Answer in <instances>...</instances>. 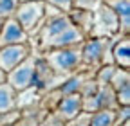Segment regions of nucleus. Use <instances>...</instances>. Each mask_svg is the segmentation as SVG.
<instances>
[{
	"instance_id": "f257e3e1",
	"label": "nucleus",
	"mask_w": 130,
	"mask_h": 126,
	"mask_svg": "<svg viewBox=\"0 0 130 126\" xmlns=\"http://www.w3.org/2000/svg\"><path fill=\"white\" fill-rule=\"evenodd\" d=\"M53 72H71L81 63V49L78 47H61L47 52L43 59Z\"/></svg>"
},
{
	"instance_id": "f03ea898",
	"label": "nucleus",
	"mask_w": 130,
	"mask_h": 126,
	"mask_svg": "<svg viewBox=\"0 0 130 126\" xmlns=\"http://www.w3.org/2000/svg\"><path fill=\"white\" fill-rule=\"evenodd\" d=\"M43 14H45L43 0H24L14 11V20L24 27L25 33H29L42 22Z\"/></svg>"
},
{
	"instance_id": "7ed1b4c3",
	"label": "nucleus",
	"mask_w": 130,
	"mask_h": 126,
	"mask_svg": "<svg viewBox=\"0 0 130 126\" xmlns=\"http://www.w3.org/2000/svg\"><path fill=\"white\" fill-rule=\"evenodd\" d=\"M35 65H36V59H32L31 56H27L22 63H18L14 69H11L7 72V83L14 90H20V92L27 90L29 87H32Z\"/></svg>"
},
{
	"instance_id": "20e7f679",
	"label": "nucleus",
	"mask_w": 130,
	"mask_h": 126,
	"mask_svg": "<svg viewBox=\"0 0 130 126\" xmlns=\"http://www.w3.org/2000/svg\"><path fill=\"white\" fill-rule=\"evenodd\" d=\"M27 56H29V47L25 43L0 47V69L4 72H9L18 63H22Z\"/></svg>"
},
{
	"instance_id": "39448f33",
	"label": "nucleus",
	"mask_w": 130,
	"mask_h": 126,
	"mask_svg": "<svg viewBox=\"0 0 130 126\" xmlns=\"http://www.w3.org/2000/svg\"><path fill=\"white\" fill-rule=\"evenodd\" d=\"M25 41H27V33L24 31V27L11 16L6 18L2 29H0V47L25 43Z\"/></svg>"
},
{
	"instance_id": "423d86ee",
	"label": "nucleus",
	"mask_w": 130,
	"mask_h": 126,
	"mask_svg": "<svg viewBox=\"0 0 130 126\" xmlns=\"http://www.w3.org/2000/svg\"><path fill=\"white\" fill-rule=\"evenodd\" d=\"M83 33L72 24L71 27H67L63 31V33H60L58 36H54L53 40H49L45 45H42V49L47 51V49H61V47H72V45H78L83 41Z\"/></svg>"
},
{
	"instance_id": "0eeeda50",
	"label": "nucleus",
	"mask_w": 130,
	"mask_h": 126,
	"mask_svg": "<svg viewBox=\"0 0 130 126\" xmlns=\"http://www.w3.org/2000/svg\"><path fill=\"white\" fill-rule=\"evenodd\" d=\"M72 22L69 18V14H56V16H51L47 22V25H43V29L40 31V47L45 45L49 40H53L54 36H58L60 33H63L67 27H71Z\"/></svg>"
},
{
	"instance_id": "6e6552de",
	"label": "nucleus",
	"mask_w": 130,
	"mask_h": 126,
	"mask_svg": "<svg viewBox=\"0 0 130 126\" xmlns=\"http://www.w3.org/2000/svg\"><path fill=\"white\" fill-rule=\"evenodd\" d=\"M108 43V38H94L83 43V49H81V61L94 65L100 59H103L105 54V47Z\"/></svg>"
},
{
	"instance_id": "1a4fd4ad",
	"label": "nucleus",
	"mask_w": 130,
	"mask_h": 126,
	"mask_svg": "<svg viewBox=\"0 0 130 126\" xmlns=\"http://www.w3.org/2000/svg\"><path fill=\"white\" fill-rule=\"evenodd\" d=\"M83 112V99L81 96L76 94H67L58 104V114L61 119H74Z\"/></svg>"
},
{
	"instance_id": "9d476101",
	"label": "nucleus",
	"mask_w": 130,
	"mask_h": 126,
	"mask_svg": "<svg viewBox=\"0 0 130 126\" xmlns=\"http://www.w3.org/2000/svg\"><path fill=\"white\" fill-rule=\"evenodd\" d=\"M107 6L116 13L119 27H123L125 33H128V25H130V0H107Z\"/></svg>"
},
{
	"instance_id": "9b49d317",
	"label": "nucleus",
	"mask_w": 130,
	"mask_h": 126,
	"mask_svg": "<svg viewBox=\"0 0 130 126\" xmlns=\"http://www.w3.org/2000/svg\"><path fill=\"white\" fill-rule=\"evenodd\" d=\"M112 56H114V61H116V65L119 69H126L128 70V67H130V41H128L126 36L114 45Z\"/></svg>"
},
{
	"instance_id": "f8f14e48",
	"label": "nucleus",
	"mask_w": 130,
	"mask_h": 126,
	"mask_svg": "<svg viewBox=\"0 0 130 126\" xmlns=\"http://www.w3.org/2000/svg\"><path fill=\"white\" fill-rule=\"evenodd\" d=\"M114 122H116V112L112 108L96 110V114L89 119V126H114Z\"/></svg>"
},
{
	"instance_id": "ddd939ff",
	"label": "nucleus",
	"mask_w": 130,
	"mask_h": 126,
	"mask_svg": "<svg viewBox=\"0 0 130 126\" xmlns=\"http://www.w3.org/2000/svg\"><path fill=\"white\" fill-rule=\"evenodd\" d=\"M14 92H16V90H14L7 81L0 85V114L9 112V110L14 108V103H16Z\"/></svg>"
},
{
	"instance_id": "4468645a",
	"label": "nucleus",
	"mask_w": 130,
	"mask_h": 126,
	"mask_svg": "<svg viewBox=\"0 0 130 126\" xmlns=\"http://www.w3.org/2000/svg\"><path fill=\"white\" fill-rule=\"evenodd\" d=\"M20 0H0V18H9L14 14Z\"/></svg>"
},
{
	"instance_id": "2eb2a0df",
	"label": "nucleus",
	"mask_w": 130,
	"mask_h": 126,
	"mask_svg": "<svg viewBox=\"0 0 130 126\" xmlns=\"http://www.w3.org/2000/svg\"><path fill=\"white\" fill-rule=\"evenodd\" d=\"M114 70H116V69H114L112 65L103 67L100 70V74H98V83H100V85H108L110 79H112V76H114Z\"/></svg>"
},
{
	"instance_id": "dca6fc26",
	"label": "nucleus",
	"mask_w": 130,
	"mask_h": 126,
	"mask_svg": "<svg viewBox=\"0 0 130 126\" xmlns=\"http://www.w3.org/2000/svg\"><path fill=\"white\" fill-rule=\"evenodd\" d=\"M79 87H81V81L78 79V77H72V79L67 81V85H61L60 92H63L65 96H67V94H76L79 90Z\"/></svg>"
},
{
	"instance_id": "f3484780",
	"label": "nucleus",
	"mask_w": 130,
	"mask_h": 126,
	"mask_svg": "<svg viewBox=\"0 0 130 126\" xmlns=\"http://www.w3.org/2000/svg\"><path fill=\"white\" fill-rule=\"evenodd\" d=\"M47 4L54 6L56 9H60L61 13L63 11H71V7L74 6V0H45Z\"/></svg>"
},
{
	"instance_id": "a211bd4d",
	"label": "nucleus",
	"mask_w": 130,
	"mask_h": 126,
	"mask_svg": "<svg viewBox=\"0 0 130 126\" xmlns=\"http://www.w3.org/2000/svg\"><path fill=\"white\" fill-rule=\"evenodd\" d=\"M98 2H100V0H74V6L90 11V9H94V7L98 6Z\"/></svg>"
},
{
	"instance_id": "6ab92c4d",
	"label": "nucleus",
	"mask_w": 130,
	"mask_h": 126,
	"mask_svg": "<svg viewBox=\"0 0 130 126\" xmlns=\"http://www.w3.org/2000/svg\"><path fill=\"white\" fill-rule=\"evenodd\" d=\"M6 81H7V72H4L2 69H0V85L6 83Z\"/></svg>"
},
{
	"instance_id": "aec40b11",
	"label": "nucleus",
	"mask_w": 130,
	"mask_h": 126,
	"mask_svg": "<svg viewBox=\"0 0 130 126\" xmlns=\"http://www.w3.org/2000/svg\"><path fill=\"white\" fill-rule=\"evenodd\" d=\"M72 126H89V122H74Z\"/></svg>"
},
{
	"instance_id": "412c9836",
	"label": "nucleus",
	"mask_w": 130,
	"mask_h": 126,
	"mask_svg": "<svg viewBox=\"0 0 130 126\" xmlns=\"http://www.w3.org/2000/svg\"><path fill=\"white\" fill-rule=\"evenodd\" d=\"M6 126H13V124H6Z\"/></svg>"
}]
</instances>
